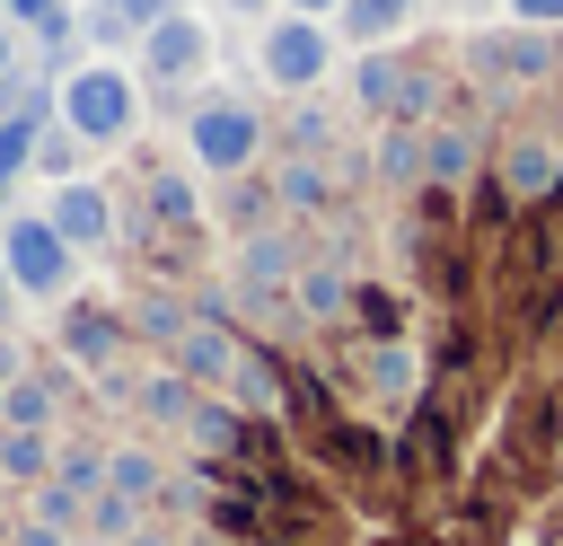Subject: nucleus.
Masks as SVG:
<instances>
[{
  "label": "nucleus",
  "instance_id": "nucleus-1",
  "mask_svg": "<svg viewBox=\"0 0 563 546\" xmlns=\"http://www.w3.org/2000/svg\"><path fill=\"white\" fill-rule=\"evenodd\" d=\"M53 114H62L88 150H123V141L141 132V114H150V88H141L132 62L88 53V62H70V70L53 79Z\"/></svg>",
  "mask_w": 563,
  "mask_h": 546
},
{
  "label": "nucleus",
  "instance_id": "nucleus-2",
  "mask_svg": "<svg viewBox=\"0 0 563 546\" xmlns=\"http://www.w3.org/2000/svg\"><path fill=\"white\" fill-rule=\"evenodd\" d=\"M176 132H185V167L211 185V176H246V167H264L273 159V114L246 97V88H202L185 114H176Z\"/></svg>",
  "mask_w": 563,
  "mask_h": 546
},
{
  "label": "nucleus",
  "instance_id": "nucleus-3",
  "mask_svg": "<svg viewBox=\"0 0 563 546\" xmlns=\"http://www.w3.org/2000/svg\"><path fill=\"white\" fill-rule=\"evenodd\" d=\"M211 62H220V35H211V9H167L141 44H132V70H141V88H158L167 97V114H185L202 88H211Z\"/></svg>",
  "mask_w": 563,
  "mask_h": 546
},
{
  "label": "nucleus",
  "instance_id": "nucleus-4",
  "mask_svg": "<svg viewBox=\"0 0 563 546\" xmlns=\"http://www.w3.org/2000/svg\"><path fill=\"white\" fill-rule=\"evenodd\" d=\"M334 70H343V35H334V18L273 9V18L255 26V79H264L273 97H317Z\"/></svg>",
  "mask_w": 563,
  "mask_h": 546
},
{
  "label": "nucleus",
  "instance_id": "nucleus-5",
  "mask_svg": "<svg viewBox=\"0 0 563 546\" xmlns=\"http://www.w3.org/2000/svg\"><path fill=\"white\" fill-rule=\"evenodd\" d=\"M0 264H9V282H18L26 308H62V299L79 291V264H88V255H79V247L44 220V203H35V211H9V220H0Z\"/></svg>",
  "mask_w": 563,
  "mask_h": 546
},
{
  "label": "nucleus",
  "instance_id": "nucleus-6",
  "mask_svg": "<svg viewBox=\"0 0 563 546\" xmlns=\"http://www.w3.org/2000/svg\"><path fill=\"white\" fill-rule=\"evenodd\" d=\"M519 211H537L554 185H563V123H528V106L493 132V167H484Z\"/></svg>",
  "mask_w": 563,
  "mask_h": 546
},
{
  "label": "nucleus",
  "instance_id": "nucleus-7",
  "mask_svg": "<svg viewBox=\"0 0 563 546\" xmlns=\"http://www.w3.org/2000/svg\"><path fill=\"white\" fill-rule=\"evenodd\" d=\"M53 352H62L79 379H97L106 361H132L141 343H132V317H123V299H106V291H70V299L53 308Z\"/></svg>",
  "mask_w": 563,
  "mask_h": 546
},
{
  "label": "nucleus",
  "instance_id": "nucleus-8",
  "mask_svg": "<svg viewBox=\"0 0 563 546\" xmlns=\"http://www.w3.org/2000/svg\"><path fill=\"white\" fill-rule=\"evenodd\" d=\"M484 167H493V123H484V114L449 106L440 123H422V185H440V194H466Z\"/></svg>",
  "mask_w": 563,
  "mask_h": 546
},
{
  "label": "nucleus",
  "instance_id": "nucleus-9",
  "mask_svg": "<svg viewBox=\"0 0 563 546\" xmlns=\"http://www.w3.org/2000/svg\"><path fill=\"white\" fill-rule=\"evenodd\" d=\"M44 220H53L79 255H114V247H123V194H114L106 176H70V185H53V194H44Z\"/></svg>",
  "mask_w": 563,
  "mask_h": 546
},
{
  "label": "nucleus",
  "instance_id": "nucleus-10",
  "mask_svg": "<svg viewBox=\"0 0 563 546\" xmlns=\"http://www.w3.org/2000/svg\"><path fill=\"white\" fill-rule=\"evenodd\" d=\"M405 88H413V44H369V53L343 62V97H352L361 123H396Z\"/></svg>",
  "mask_w": 563,
  "mask_h": 546
},
{
  "label": "nucleus",
  "instance_id": "nucleus-11",
  "mask_svg": "<svg viewBox=\"0 0 563 546\" xmlns=\"http://www.w3.org/2000/svg\"><path fill=\"white\" fill-rule=\"evenodd\" d=\"M361 343H413L422 335V299L413 282H387V273H361L352 282V317H343Z\"/></svg>",
  "mask_w": 563,
  "mask_h": 546
},
{
  "label": "nucleus",
  "instance_id": "nucleus-12",
  "mask_svg": "<svg viewBox=\"0 0 563 546\" xmlns=\"http://www.w3.org/2000/svg\"><path fill=\"white\" fill-rule=\"evenodd\" d=\"M194 405H202V387L176 370V361H141V387H132V432H150V440H185V423H194Z\"/></svg>",
  "mask_w": 563,
  "mask_h": 546
},
{
  "label": "nucleus",
  "instance_id": "nucleus-13",
  "mask_svg": "<svg viewBox=\"0 0 563 546\" xmlns=\"http://www.w3.org/2000/svg\"><path fill=\"white\" fill-rule=\"evenodd\" d=\"M369 194L378 203L422 194V123H369Z\"/></svg>",
  "mask_w": 563,
  "mask_h": 546
},
{
  "label": "nucleus",
  "instance_id": "nucleus-14",
  "mask_svg": "<svg viewBox=\"0 0 563 546\" xmlns=\"http://www.w3.org/2000/svg\"><path fill=\"white\" fill-rule=\"evenodd\" d=\"M211 229H220V238H246V229H282V194H273V167H246V176H211Z\"/></svg>",
  "mask_w": 563,
  "mask_h": 546
},
{
  "label": "nucleus",
  "instance_id": "nucleus-15",
  "mask_svg": "<svg viewBox=\"0 0 563 546\" xmlns=\"http://www.w3.org/2000/svg\"><path fill=\"white\" fill-rule=\"evenodd\" d=\"M413 18H422V0H343V9H334V35H343L352 53H369V44H405Z\"/></svg>",
  "mask_w": 563,
  "mask_h": 546
},
{
  "label": "nucleus",
  "instance_id": "nucleus-16",
  "mask_svg": "<svg viewBox=\"0 0 563 546\" xmlns=\"http://www.w3.org/2000/svg\"><path fill=\"white\" fill-rule=\"evenodd\" d=\"M273 150H343V114L325 106V88L282 106V123H273Z\"/></svg>",
  "mask_w": 563,
  "mask_h": 546
},
{
  "label": "nucleus",
  "instance_id": "nucleus-17",
  "mask_svg": "<svg viewBox=\"0 0 563 546\" xmlns=\"http://www.w3.org/2000/svg\"><path fill=\"white\" fill-rule=\"evenodd\" d=\"M53 449H62V432H0V484L9 493H35L53 476Z\"/></svg>",
  "mask_w": 563,
  "mask_h": 546
},
{
  "label": "nucleus",
  "instance_id": "nucleus-18",
  "mask_svg": "<svg viewBox=\"0 0 563 546\" xmlns=\"http://www.w3.org/2000/svg\"><path fill=\"white\" fill-rule=\"evenodd\" d=\"M35 176H44V185H70V176H88V141H79L62 114L35 132Z\"/></svg>",
  "mask_w": 563,
  "mask_h": 546
},
{
  "label": "nucleus",
  "instance_id": "nucleus-19",
  "mask_svg": "<svg viewBox=\"0 0 563 546\" xmlns=\"http://www.w3.org/2000/svg\"><path fill=\"white\" fill-rule=\"evenodd\" d=\"M141 520H150V511H141L132 493H114V484H97V493H88V520H79V537H114V546H123V537H132Z\"/></svg>",
  "mask_w": 563,
  "mask_h": 546
},
{
  "label": "nucleus",
  "instance_id": "nucleus-20",
  "mask_svg": "<svg viewBox=\"0 0 563 546\" xmlns=\"http://www.w3.org/2000/svg\"><path fill=\"white\" fill-rule=\"evenodd\" d=\"M53 476H62L70 493H97V484H106V432H97V440H62V449H53Z\"/></svg>",
  "mask_w": 563,
  "mask_h": 546
},
{
  "label": "nucleus",
  "instance_id": "nucleus-21",
  "mask_svg": "<svg viewBox=\"0 0 563 546\" xmlns=\"http://www.w3.org/2000/svg\"><path fill=\"white\" fill-rule=\"evenodd\" d=\"M501 18H519V26H563V0H493Z\"/></svg>",
  "mask_w": 563,
  "mask_h": 546
},
{
  "label": "nucleus",
  "instance_id": "nucleus-22",
  "mask_svg": "<svg viewBox=\"0 0 563 546\" xmlns=\"http://www.w3.org/2000/svg\"><path fill=\"white\" fill-rule=\"evenodd\" d=\"M9 546H70V528H53V520H35V511H18V537Z\"/></svg>",
  "mask_w": 563,
  "mask_h": 546
},
{
  "label": "nucleus",
  "instance_id": "nucleus-23",
  "mask_svg": "<svg viewBox=\"0 0 563 546\" xmlns=\"http://www.w3.org/2000/svg\"><path fill=\"white\" fill-rule=\"evenodd\" d=\"M123 546H194V537H185V528H167V520H158V511H150V520H141V528H132V537H123Z\"/></svg>",
  "mask_w": 563,
  "mask_h": 546
},
{
  "label": "nucleus",
  "instance_id": "nucleus-24",
  "mask_svg": "<svg viewBox=\"0 0 563 546\" xmlns=\"http://www.w3.org/2000/svg\"><path fill=\"white\" fill-rule=\"evenodd\" d=\"M70 0H9V26H44V18H62Z\"/></svg>",
  "mask_w": 563,
  "mask_h": 546
},
{
  "label": "nucleus",
  "instance_id": "nucleus-25",
  "mask_svg": "<svg viewBox=\"0 0 563 546\" xmlns=\"http://www.w3.org/2000/svg\"><path fill=\"white\" fill-rule=\"evenodd\" d=\"M18 317H26V299H18V282H9V264H0V335H18Z\"/></svg>",
  "mask_w": 563,
  "mask_h": 546
},
{
  "label": "nucleus",
  "instance_id": "nucleus-26",
  "mask_svg": "<svg viewBox=\"0 0 563 546\" xmlns=\"http://www.w3.org/2000/svg\"><path fill=\"white\" fill-rule=\"evenodd\" d=\"M18 70H26V53H18V26L0 18V79H18Z\"/></svg>",
  "mask_w": 563,
  "mask_h": 546
},
{
  "label": "nucleus",
  "instance_id": "nucleus-27",
  "mask_svg": "<svg viewBox=\"0 0 563 546\" xmlns=\"http://www.w3.org/2000/svg\"><path fill=\"white\" fill-rule=\"evenodd\" d=\"M273 9H299V18H334L343 0H273Z\"/></svg>",
  "mask_w": 563,
  "mask_h": 546
},
{
  "label": "nucleus",
  "instance_id": "nucleus-28",
  "mask_svg": "<svg viewBox=\"0 0 563 546\" xmlns=\"http://www.w3.org/2000/svg\"><path fill=\"white\" fill-rule=\"evenodd\" d=\"M9 211H18V176H0V220H9Z\"/></svg>",
  "mask_w": 563,
  "mask_h": 546
},
{
  "label": "nucleus",
  "instance_id": "nucleus-29",
  "mask_svg": "<svg viewBox=\"0 0 563 546\" xmlns=\"http://www.w3.org/2000/svg\"><path fill=\"white\" fill-rule=\"evenodd\" d=\"M70 546H114V537H70Z\"/></svg>",
  "mask_w": 563,
  "mask_h": 546
},
{
  "label": "nucleus",
  "instance_id": "nucleus-30",
  "mask_svg": "<svg viewBox=\"0 0 563 546\" xmlns=\"http://www.w3.org/2000/svg\"><path fill=\"white\" fill-rule=\"evenodd\" d=\"M0 18H9V0H0Z\"/></svg>",
  "mask_w": 563,
  "mask_h": 546
},
{
  "label": "nucleus",
  "instance_id": "nucleus-31",
  "mask_svg": "<svg viewBox=\"0 0 563 546\" xmlns=\"http://www.w3.org/2000/svg\"><path fill=\"white\" fill-rule=\"evenodd\" d=\"M0 493H9V484H0Z\"/></svg>",
  "mask_w": 563,
  "mask_h": 546
}]
</instances>
